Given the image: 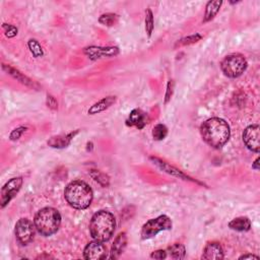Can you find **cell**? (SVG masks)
Returning <instances> with one entry per match:
<instances>
[{"mask_svg": "<svg viewBox=\"0 0 260 260\" xmlns=\"http://www.w3.org/2000/svg\"><path fill=\"white\" fill-rule=\"evenodd\" d=\"M239 259H241V260L242 259H256V260H258L259 257L257 255H254V254H244V255L240 256Z\"/></svg>", "mask_w": 260, "mask_h": 260, "instance_id": "d6a6232c", "label": "cell"}, {"mask_svg": "<svg viewBox=\"0 0 260 260\" xmlns=\"http://www.w3.org/2000/svg\"><path fill=\"white\" fill-rule=\"evenodd\" d=\"M221 69L224 74L230 78H236L241 76L246 71L248 62L242 54L233 53L227 55L221 61Z\"/></svg>", "mask_w": 260, "mask_h": 260, "instance_id": "5b68a950", "label": "cell"}, {"mask_svg": "<svg viewBox=\"0 0 260 260\" xmlns=\"http://www.w3.org/2000/svg\"><path fill=\"white\" fill-rule=\"evenodd\" d=\"M78 133V130L74 132H70L68 134H63V135H58V136H54L51 137L50 139L48 140V144L51 146V148H55V149H63V148H66L67 145L70 144L72 138Z\"/></svg>", "mask_w": 260, "mask_h": 260, "instance_id": "ac0fdd59", "label": "cell"}, {"mask_svg": "<svg viewBox=\"0 0 260 260\" xmlns=\"http://www.w3.org/2000/svg\"><path fill=\"white\" fill-rule=\"evenodd\" d=\"M26 130H27V127H25V126H20L18 128L13 129L12 131L10 132V134H9V139L11 141L19 140L23 136V134L25 133Z\"/></svg>", "mask_w": 260, "mask_h": 260, "instance_id": "83f0119b", "label": "cell"}, {"mask_svg": "<svg viewBox=\"0 0 260 260\" xmlns=\"http://www.w3.org/2000/svg\"><path fill=\"white\" fill-rule=\"evenodd\" d=\"M172 227H173L172 220L166 215H162L156 219H152L142 226L140 232L141 239L148 240L154 238L160 232L171 230Z\"/></svg>", "mask_w": 260, "mask_h": 260, "instance_id": "8992f818", "label": "cell"}, {"mask_svg": "<svg viewBox=\"0 0 260 260\" xmlns=\"http://www.w3.org/2000/svg\"><path fill=\"white\" fill-rule=\"evenodd\" d=\"M252 169H254V170H256V171L259 170V158H257V159L255 160V162L252 164Z\"/></svg>", "mask_w": 260, "mask_h": 260, "instance_id": "836d02e7", "label": "cell"}, {"mask_svg": "<svg viewBox=\"0 0 260 260\" xmlns=\"http://www.w3.org/2000/svg\"><path fill=\"white\" fill-rule=\"evenodd\" d=\"M224 250L219 242H208L201 256V258L205 260H221L224 259Z\"/></svg>", "mask_w": 260, "mask_h": 260, "instance_id": "7c38bea8", "label": "cell"}, {"mask_svg": "<svg viewBox=\"0 0 260 260\" xmlns=\"http://www.w3.org/2000/svg\"><path fill=\"white\" fill-rule=\"evenodd\" d=\"M149 121H150V117L148 114L140 109H134L129 114L127 124L129 126L136 127L137 129H142L149 123Z\"/></svg>", "mask_w": 260, "mask_h": 260, "instance_id": "4fadbf2b", "label": "cell"}, {"mask_svg": "<svg viewBox=\"0 0 260 260\" xmlns=\"http://www.w3.org/2000/svg\"><path fill=\"white\" fill-rule=\"evenodd\" d=\"M2 28H3L4 32H5V36H6L7 38H13V37H15L16 35H18V32H19L18 28L14 27V26H12V25L3 24Z\"/></svg>", "mask_w": 260, "mask_h": 260, "instance_id": "f1b7e54d", "label": "cell"}, {"mask_svg": "<svg viewBox=\"0 0 260 260\" xmlns=\"http://www.w3.org/2000/svg\"><path fill=\"white\" fill-rule=\"evenodd\" d=\"M229 228L237 232H248L251 229V222L246 217H239L229 223Z\"/></svg>", "mask_w": 260, "mask_h": 260, "instance_id": "d6986e66", "label": "cell"}, {"mask_svg": "<svg viewBox=\"0 0 260 260\" xmlns=\"http://www.w3.org/2000/svg\"><path fill=\"white\" fill-rule=\"evenodd\" d=\"M90 234L96 241L107 242L114 235L116 229V220L108 210H99L92 217L90 222Z\"/></svg>", "mask_w": 260, "mask_h": 260, "instance_id": "7a4b0ae2", "label": "cell"}, {"mask_svg": "<svg viewBox=\"0 0 260 260\" xmlns=\"http://www.w3.org/2000/svg\"><path fill=\"white\" fill-rule=\"evenodd\" d=\"M85 54L92 60H98L105 57H114L119 54V48L91 46L85 49Z\"/></svg>", "mask_w": 260, "mask_h": 260, "instance_id": "8fae6325", "label": "cell"}, {"mask_svg": "<svg viewBox=\"0 0 260 260\" xmlns=\"http://www.w3.org/2000/svg\"><path fill=\"white\" fill-rule=\"evenodd\" d=\"M202 139L214 149H222L231 137V129L224 119L213 117L205 120L200 126Z\"/></svg>", "mask_w": 260, "mask_h": 260, "instance_id": "6da1fadb", "label": "cell"}, {"mask_svg": "<svg viewBox=\"0 0 260 260\" xmlns=\"http://www.w3.org/2000/svg\"><path fill=\"white\" fill-rule=\"evenodd\" d=\"M150 160L153 162V164H154V165H156L157 167H159L162 171H164V172H166V173H168V174H170V175H172V176H175V177H178V178H180V179H183V180H188V181H192V182H197V181L193 180L192 178L186 176V175H185L183 172H181L180 170H178V169H176L175 167L170 166L169 164H167V162H162V160H160V159H158V158H154V157H152V158H150ZM197 183H198V182H197Z\"/></svg>", "mask_w": 260, "mask_h": 260, "instance_id": "5bb4252c", "label": "cell"}, {"mask_svg": "<svg viewBox=\"0 0 260 260\" xmlns=\"http://www.w3.org/2000/svg\"><path fill=\"white\" fill-rule=\"evenodd\" d=\"M28 46L30 48V50H31L32 54L34 55L35 58H38V57L43 56L44 52H43L42 46H41V44L36 39H31V40H29Z\"/></svg>", "mask_w": 260, "mask_h": 260, "instance_id": "484cf974", "label": "cell"}, {"mask_svg": "<svg viewBox=\"0 0 260 260\" xmlns=\"http://www.w3.org/2000/svg\"><path fill=\"white\" fill-rule=\"evenodd\" d=\"M2 69L7 72L9 75H11L14 79H16L18 81H20L21 84L32 88V89H38L39 85L36 84L34 80H32L30 77L26 76L24 73H22L20 70L15 69L14 67L10 66V65H6V64H2Z\"/></svg>", "mask_w": 260, "mask_h": 260, "instance_id": "9a60e30c", "label": "cell"}, {"mask_svg": "<svg viewBox=\"0 0 260 260\" xmlns=\"http://www.w3.org/2000/svg\"><path fill=\"white\" fill-rule=\"evenodd\" d=\"M108 250L103 242L93 241L90 242L84 250V257L87 260H101L107 257Z\"/></svg>", "mask_w": 260, "mask_h": 260, "instance_id": "30bf717a", "label": "cell"}, {"mask_svg": "<svg viewBox=\"0 0 260 260\" xmlns=\"http://www.w3.org/2000/svg\"><path fill=\"white\" fill-rule=\"evenodd\" d=\"M35 224H32L29 219L23 218L20 219L15 224L14 228V234L16 241H18L21 245L25 246L30 244L35 237Z\"/></svg>", "mask_w": 260, "mask_h": 260, "instance_id": "52a82bcc", "label": "cell"}, {"mask_svg": "<svg viewBox=\"0 0 260 260\" xmlns=\"http://www.w3.org/2000/svg\"><path fill=\"white\" fill-rule=\"evenodd\" d=\"M90 176L94 179V180L98 184H100L104 188H106L110 185V177L100 170H91Z\"/></svg>", "mask_w": 260, "mask_h": 260, "instance_id": "7402d4cb", "label": "cell"}, {"mask_svg": "<svg viewBox=\"0 0 260 260\" xmlns=\"http://www.w3.org/2000/svg\"><path fill=\"white\" fill-rule=\"evenodd\" d=\"M36 230L44 237H50L57 233L61 225V215L56 208L44 207L35 216Z\"/></svg>", "mask_w": 260, "mask_h": 260, "instance_id": "277c9868", "label": "cell"}, {"mask_svg": "<svg viewBox=\"0 0 260 260\" xmlns=\"http://www.w3.org/2000/svg\"><path fill=\"white\" fill-rule=\"evenodd\" d=\"M47 106L51 110H57L58 109V102L52 95H47V100H46Z\"/></svg>", "mask_w": 260, "mask_h": 260, "instance_id": "f546056e", "label": "cell"}, {"mask_svg": "<svg viewBox=\"0 0 260 260\" xmlns=\"http://www.w3.org/2000/svg\"><path fill=\"white\" fill-rule=\"evenodd\" d=\"M155 27V21H154V14L152 9L148 8L145 10V32L146 35H148L149 38H151L153 31Z\"/></svg>", "mask_w": 260, "mask_h": 260, "instance_id": "cb8c5ba5", "label": "cell"}, {"mask_svg": "<svg viewBox=\"0 0 260 260\" xmlns=\"http://www.w3.org/2000/svg\"><path fill=\"white\" fill-rule=\"evenodd\" d=\"M223 1L220 0H215V1H208L205 6V13L203 18V23H207L211 20L215 19V16L221 9Z\"/></svg>", "mask_w": 260, "mask_h": 260, "instance_id": "ffe728a7", "label": "cell"}, {"mask_svg": "<svg viewBox=\"0 0 260 260\" xmlns=\"http://www.w3.org/2000/svg\"><path fill=\"white\" fill-rule=\"evenodd\" d=\"M64 197L71 207L79 210L87 209L93 202L94 192L85 181L75 180L65 187Z\"/></svg>", "mask_w": 260, "mask_h": 260, "instance_id": "3957f363", "label": "cell"}, {"mask_svg": "<svg viewBox=\"0 0 260 260\" xmlns=\"http://www.w3.org/2000/svg\"><path fill=\"white\" fill-rule=\"evenodd\" d=\"M168 135V128L164 124H157L153 129V137L155 140H162Z\"/></svg>", "mask_w": 260, "mask_h": 260, "instance_id": "d4e9b609", "label": "cell"}, {"mask_svg": "<svg viewBox=\"0 0 260 260\" xmlns=\"http://www.w3.org/2000/svg\"><path fill=\"white\" fill-rule=\"evenodd\" d=\"M201 39H202V36L200 34H198V32H196V34H194V35H190L188 37H185V38H182L180 40H178L176 42V44H175V48L192 45V44H195V43L199 42Z\"/></svg>", "mask_w": 260, "mask_h": 260, "instance_id": "603a6c76", "label": "cell"}, {"mask_svg": "<svg viewBox=\"0 0 260 260\" xmlns=\"http://www.w3.org/2000/svg\"><path fill=\"white\" fill-rule=\"evenodd\" d=\"M173 92H174V81L173 80H169L168 87H167V93H166V99H165V103L166 104L171 100Z\"/></svg>", "mask_w": 260, "mask_h": 260, "instance_id": "4dcf8cb0", "label": "cell"}, {"mask_svg": "<svg viewBox=\"0 0 260 260\" xmlns=\"http://www.w3.org/2000/svg\"><path fill=\"white\" fill-rule=\"evenodd\" d=\"M24 183L22 177L11 178L1 188V207L4 208L19 193Z\"/></svg>", "mask_w": 260, "mask_h": 260, "instance_id": "ba28073f", "label": "cell"}, {"mask_svg": "<svg viewBox=\"0 0 260 260\" xmlns=\"http://www.w3.org/2000/svg\"><path fill=\"white\" fill-rule=\"evenodd\" d=\"M118 21V15L116 13H105L102 14L99 18V23L107 26V27H112L115 25Z\"/></svg>", "mask_w": 260, "mask_h": 260, "instance_id": "4316f807", "label": "cell"}, {"mask_svg": "<svg viewBox=\"0 0 260 260\" xmlns=\"http://www.w3.org/2000/svg\"><path fill=\"white\" fill-rule=\"evenodd\" d=\"M243 141L246 148L253 153L258 154L260 151V130L258 124L248 126L243 132Z\"/></svg>", "mask_w": 260, "mask_h": 260, "instance_id": "9c48e42d", "label": "cell"}, {"mask_svg": "<svg viewBox=\"0 0 260 260\" xmlns=\"http://www.w3.org/2000/svg\"><path fill=\"white\" fill-rule=\"evenodd\" d=\"M166 257H167V251H165V250H157L151 254V258L158 259V260L165 259Z\"/></svg>", "mask_w": 260, "mask_h": 260, "instance_id": "1f68e13d", "label": "cell"}, {"mask_svg": "<svg viewBox=\"0 0 260 260\" xmlns=\"http://www.w3.org/2000/svg\"><path fill=\"white\" fill-rule=\"evenodd\" d=\"M126 246H127V236L125 232H122L116 237L115 240H114L110 252V258L114 260L118 259L121 256V254L124 252Z\"/></svg>", "mask_w": 260, "mask_h": 260, "instance_id": "2e32d148", "label": "cell"}, {"mask_svg": "<svg viewBox=\"0 0 260 260\" xmlns=\"http://www.w3.org/2000/svg\"><path fill=\"white\" fill-rule=\"evenodd\" d=\"M168 252L170 256L174 259H184L186 255V249L185 246L181 243H175L170 247H168Z\"/></svg>", "mask_w": 260, "mask_h": 260, "instance_id": "44dd1931", "label": "cell"}, {"mask_svg": "<svg viewBox=\"0 0 260 260\" xmlns=\"http://www.w3.org/2000/svg\"><path fill=\"white\" fill-rule=\"evenodd\" d=\"M116 101H117V97L115 96H108V97L103 98L102 100L97 102L89 109L88 111L89 115H96V114H99V113H102L108 110L111 106H113L116 103Z\"/></svg>", "mask_w": 260, "mask_h": 260, "instance_id": "e0dca14e", "label": "cell"}]
</instances>
